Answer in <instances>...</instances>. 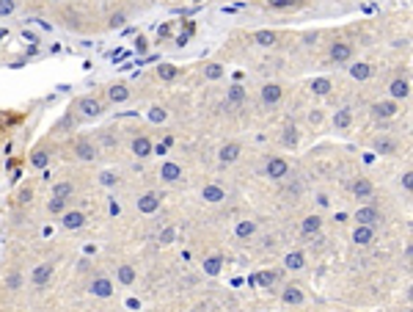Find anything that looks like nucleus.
Instances as JSON below:
<instances>
[{
    "label": "nucleus",
    "mask_w": 413,
    "mask_h": 312,
    "mask_svg": "<svg viewBox=\"0 0 413 312\" xmlns=\"http://www.w3.org/2000/svg\"><path fill=\"white\" fill-rule=\"evenodd\" d=\"M267 177L270 180H284V177L289 174V163L284 160V157H273V160H267Z\"/></svg>",
    "instance_id": "1"
},
{
    "label": "nucleus",
    "mask_w": 413,
    "mask_h": 312,
    "mask_svg": "<svg viewBox=\"0 0 413 312\" xmlns=\"http://www.w3.org/2000/svg\"><path fill=\"white\" fill-rule=\"evenodd\" d=\"M53 279V265L50 263H41V265H36L33 268V274H30V282L36 285V288H44V285Z\"/></svg>",
    "instance_id": "2"
},
{
    "label": "nucleus",
    "mask_w": 413,
    "mask_h": 312,
    "mask_svg": "<svg viewBox=\"0 0 413 312\" xmlns=\"http://www.w3.org/2000/svg\"><path fill=\"white\" fill-rule=\"evenodd\" d=\"M138 210L146 213V216L157 213L160 210V196H157V193H143V196L138 199Z\"/></svg>",
    "instance_id": "3"
},
{
    "label": "nucleus",
    "mask_w": 413,
    "mask_h": 312,
    "mask_svg": "<svg viewBox=\"0 0 413 312\" xmlns=\"http://www.w3.org/2000/svg\"><path fill=\"white\" fill-rule=\"evenodd\" d=\"M91 293H94L97 299H110L113 296V282L110 279H105V276H100V279L91 282Z\"/></svg>",
    "instance_id": "4"
},
{
    "label": "nucleus",
    "mask_w": 413,
    "mask_h": 312,
    "mask_svg": "<svg viewBox=\"0 0 413 312\" xmlns=\"http://www.w3.org/2000/svg\"><path fill=\"white\" fill-rule=\"evenodd\" d=\"M77 108L83 111V116H100L102 114V102L94 100V97H83V100L77 102Z\"/></svg>",
    "instance_id": "5"
},
{
    "label": "nucleus",
    "mask_w": 413,
    "mask_h": 312,
    "mask_svg": "<svg viewBox=\"0 0 413 312\" xmlns=\"http://www.w3.org/2000/svg\"><path fill=\"white\" fill-rule=\"evenodd\" d=\"M330 58L333 61H350L353 58V44H344V42H336V44H330Z\"/></svg>",
    "instance_id": "6"
},
{
    "label": "nucleus",
    "mask_w": 413,
    "mask_h": 312,
    "mask_svg": "<svg viewBox=\"0 0 413 312\" xmlns=\"http://www.w3.org/2000/svg\"><path fill=\"white\" fill-rule=\"evenodd\" d=\"M372 238H375V229H372L369 224H358V227H355L353 240L358 243V246H369V243H372Z\"/></svg>",
    "instance_id": "7"
},
{
    "label": "nucleus",
    "mask_w": 413,
    "mask_h": 312,
    "mask_svg": "<svg viewBox=\"0 0 413 312\" xmlns=\"http://www.w3.org/2000/svg\"><path fill=\"white\" fill-rule=\"evenodd\" d=\"M281 94H284V89L278 83H267L265 89H262V102H265V105H276V102L281 100Z\"/></svg>",
    "instance_id": "8"
},
{
    "label": "nucleus",
    "mask_w": 413,
    "mask_h": 312,
    "mask_svg": "<svg viewBox=\"0 0 413 312\" xmlns=\"http://www.w3.org/2000/svg\"><path fill=\"white\" fill-rule=\"evenodd\" d=\"M355 221L358 224H378L380 221V213H378V207H361V210H355Z\"/></svg>",
    "instance_id": "9"
},
{
    "label": "nucleus",
    "mask_w": 413,
    "mask_h": 312,
    "mask_svg": "<svg viewBox=\"0 0 413 312\" xmlns=\"http://www.w3.org/2000/svg\"><path fill=\"white\" fill-rule=\"evenodd\" d=\"M160 177H163L165 182L182 180V166H177V163H163V168H160Z\"/></svg>",
    "instance_id": "10"
},
{
    "label": "nucleus",
    "mask_w": 413,
    "mask_h": 312,
    "mask_svg": "<svg viewBox=\"0 0 413 312\" xmlns=\"http://www.w3.org/2000/svg\"><path fill=\"white\" fill-rule=\"evenodd\" d=\"M389 94L394 97V100H405V97L411 94V83H408V80H402V78H397L394 83L389 86Z\"/></svg>",
    "instance_id": "11"
},
{
    "label": "nucleus",
    "mask_w": 413,
    "mask_h": 312,
    "mask_svg": "<svg viewBox=\"0 0 413 312\" xmlns=\"http://www.w3.org/2000/svg\"><path fill=\"white\" fill-rule=\"evenodd\" d=\"M201 199H206V202H223L226 191L220 185H204L201 188Z\"/></svg>",
    "instance_id": "12"
},
{
    "label": "nucleus",
    "mask_w": 413,
    "mask_h": 312,
    "mask_svg": "<svg viewBox=\"0 0 413 312\" xmlns=\"http://www.w3.org/2000/svg\"><path fill=\"white\" fill-rule=\"evenodd\" d=\"M218 157H220V163H234L240 157V144H223Z\"/></svg>",
    "instance_id": "13"
},
{
    "label": "nucleus",
    "mask_w": 413,
    "mask_h": 312,
    "mask_svg": "<svg viewBox=\"0 0 413 312\" xmlns=\"http://www.w3.org/2000/svg\"><path fill=\"white\" fill-rule=\"evenodd\" d=\"M319 227H322V218L319 216H306L303 218V224H301V232L303 235H317Z\"/></svg>",
    "instance_id": "14"
},
{
    "label": "nucleus",
    "mask_w": 413,
    "mask_h": 312,
    "mask_svg": "<svg viewBox=\"0 0 413 312\" xmlns=\"http://www.w3.org/2000/svg\"><path fill=\"white\" fill-rule=\"evenodd\" d=\"M75 155L80 157V160H94L97 150L89 144V141H77V144H75Z\"/></svg>",
    "instance_id": "15"
},
{
    "label": "nucleus",
    "mask_w": 413,
    "mask_h": 312,
    "mask_svg": "<svg viewBox=\"0 0 413 312\" xmlns=\"http://www.w3.org/2000/svg\"><path fill=\"white\" fill-rule=\"evenodd\" d=\"M83 224H86V216H83V213H77V210L64 213V227L66 229H80Z\"/></svg>",
    "instance_id": "16"
},
{
    "label": "nucleus",
    "mask_w": 413,
    "mask_h": 312,
    "mask_svg": "<svg viewBox=\"0 0 413 312\" xmlns=\"http://www.w3.org/2000/svg\"><path fill=\"white\" fill-rule=\"evenodd\" d=\"M281 301L284 304H289V307H298V304H303V293L298 288H287L281 293Z\"/></svg>",
    "instance_id": "17"
},
{
    "label": "nucleus",
    "mask_w": 413,
    "mask_h": 312,
    "mask_svg": "<svg viewBox=\"0 0 413 312\" xmlns=\"http://www.w3.org/2000/svg\"><path fill=\"white\" fill-rule=\"evenodd\" d=\"M132 152H135L138 157H146V155H152V144H149V138H135L132 141Z\"/></svg>",
    "instance_id": "18"
},
{
    "label": "nucleus",
    "mask_w": 413,
    "mask_h": 312,
    "mask_svg": "<svg viewBox=\"0 0 413 312\" xmlns=\"http://www.w3.org/2000/svg\"><path fill=\"white\" fill-rule=\"evenodd\" d=\"M284 265H287L289 271H301L303 265H306V257H303L301 252H292V254H287V260H284Z\"/></svg>",
    "instance_id": "19"
},
{
    "label": "nucleus",
    "mask_w": 413,
    "mask_h": 312,
    "mask_svg": "<svg viewBox=\"0 0 413 312\" xmlns=\"http://www.w3.org/2000/svg\"><path fill=\"white\" fill-rule=\"evenodd\" d=\"M375 114H378L380 119H391V116L397 114V102H378V105H375Z\"/></svg>",
    "instance_id": "20"
},
{
    "label": "nucleus",
    "mask_w": 413,
    "mask_h": 312,
    "mask_svg": "<svg viewBox=\"0 0 413 312\" xmlns=\"http://www.w3.org/2000/svg\"><path fill=\"white\" fill-rule=\"evenodd\" d=\"M350 122H353V114H350V108H342V111H336V116H333V127H339V130H344V127H350Z\"/></svg>",
    "instance_id": "21"
},
{
    "label": "nucleus",
    "mask_w": 413,
    "mask_h": 312,
    "mask_svg": "<svg viewBox=\"0 0 413 312\" xmlns=\"http://www.w3.org/2000/svg\"><path fill=\"white\" fill-rule=\"evenodd\" d=\"M107 97H110V102H124V100H130V89L127 86H110Z\"/></svg>",
    "instance_id": "22"
},
{
    "label": "nucleus",
    "mask_w": 413,
    "mask_h": 312,
    "mask_svg": "<svg viewBox=\"0 0 413 312\" xmlns=\"http://www.w3.org/2000/svg\"><path fill=\"white\" fill-rule=\"evenodd\" d=\"M118 282L132 285L135 282V268H132V265H118Z\"/></svg>",
    "instance_id": "23"
},
{
    "label": "nucleus",
    "mask_w": 413,
    "mask_h": 312,
    "mask_svg": "<svg viewBox=\"0 0 413 312\" xmlns=\"http://www.w3.org/2000/svg\"><path fill=\"white\" fill-rule=\"evenodd\" d=\"M72 193H75V185H72V182H55L53 196H58V199H69Z\"/></svg>",
    "instance_id": "24"
},
{
    "label": "nucleus",
    "mask_w": 413,
    "mask_h": 312,
    "mask_svg": "<svg viewBox=\"0 0 413 312\" xmlns=\"http://www.w3.org/2000/svg\"><path fill=\"white\" fill-rule=\"evenodd\" d=\"M254 39H256V44H262V47H270V44H276V33H273V30H256Z\"/></svg>",
    "instance_id": "25"
},
{
    "label": "nucleus",
    "mask_w": 413,
    "mask_h": 312,
    "mask_svg": "<svg viewBox=\"0 0 413 312\" xmlns=\"http://www.w3.org/2000/svg\"><path fill=\"white\" fill-rule=\"evenodd\" d=\"M350 75H353L355 80H366L372 75V66L369 64H355V66H350Z\"/></svg>",
    "instance_id": "26"
},
{
    "label": "nucleus",
    "mask_w": 413,
    "mask_h": 312,
    "mask_svg": "<svg viewBox=\"0 0 413 312\" xmlns=\"http://www.w3.org/2000/svg\"><path fill=\"white\" fill-rule=\"evenodd\" d=\"M254 285H259V288H270L273 282H276V274H270V271H262V274H256L254 279H251Z\"/></svg>",
    "instance_id": "27"
},
{
    "label": "nucleus",
    "mask_w": 413,
    "mask_h": 312,
    "mask_svg": "<svg viewBox=\"0 0 413 312\" xmlns=\"http://www.w3.org/2000/svg\"><path fill=\"white\" fill-rule=\"evenodd\" d=\"M311 91H314L317 97H325V94L330 91V80H328V78H317V80L311 83Z\"/></svg>",
    "instance_id": "28"
},
{
    "label": "nucleus",
    "mask_w": 413,
    "mask_h": 312,
    "mask_svg": "<svg viewBox=\"0 0 413 312\" xmlns=\"http://www.w3.org/2000/svg\"><path fill=\"white\" fill-rule=\"evenodd\" d=\"M220 265H223V260L220 257H209V260H204V271L209 276H218L220 274Z\"/></svg>",
    "instance_id": "29"
},
{
    "label": "nucleus",
    "mask_w": 413,
    "mask_h": 312,
    "mask_svg": "<svg viewBox=\"0 0 413 312\" xmlns=\"http://www.w3.org/2000/svg\"><path fill=\"white\" fill-rule=\"evenodd\" d=\"M157 75H160V80H174L179 75V69L171 64H163V66H157Z\"/></svg>",
    "instance_id": "30"
},
{
    "label": "nucleus",
    "mask_w": 413,
    "mask_h": 312,
    "mask_svg": "<svg viewBox=\"0 0 413 312\" xmlns=\"http://www.w3.org/2000/svg\"><path fill=\"white\" fill-rule=\"evenodd\" d=\"M353 193H355V196H358V199L369 196V193H372V185H369V180H358V182H355V185H353Z\"/></svg>",
    "instance_id": "31"
},
{
    "label": "nucleus",
    "mask_w": 413,
    "mask_h": 312,
    "mask_svg": "<svg viewBox=\"0 0 413 312\" xmlns=\"http://www.w3.org/2000/svg\"><path fill=\"white\" fill-rule=\"evenodd\" d=\"M254 232H256V224L254 221H240V224H237V235H240V238H251Z\"/></svg>",
    "instance_id": "32"
},
{
    "label": "nucleus",
    "mask_w": 413,
    "mask_h": 312,
    "mask_svg": "<svg viewBox=\"0 0 413 312\" xmlns=\"http://www.w3.org/2000/svg\"><path fill=\"white\" fill-rule=\"evenodd\" d=\"M245 100V89H242V86H231L229 89V102L231 105H237V102H242Z\"/></svg>",
    "instance_id": "33"
},
{
    "label": "nucleus",
    "mask_w": 413,
    "mask_h": 312,
    "mask_svg": "<svg viewBox=\"0 0 413 312\" xmlns=\"http://www.w3.org/2000/svg\"><path fill=\"white\" fill-rule=\"evenodd\" d=\"M204 75H206L209 80H218V78H223V66H220V64H209V66L204 69Z\"/></svg>",
    "instance_id": "34"
},
{
    "label": "nucleus",
    "mask_w": 413,
    "mask_h": 312,
    "mask_svg": "<svg viewBox=\"0 0 413 312\" xmlns=\"http://www.w3.org/2000/svg\"><path fill=\"white\" fill-rule=\"evenodd\" d=\"M298 144V130L295 127H287L284 130V147H295Z\"/></svg>",
    "instance_id": "35"
},
{
    "label": "nucleus",
    "mask_w": 413,
    "mask_h": 312,
    "mask_svg": "<svg viewBox=\"0 0 413 312\" xmlns=\"http://www.w3.org/2000/svg\"><path fill=\"white\" fill-rule=\"evenodd\" d=\"M30 163H33L36 168H47V152H33V157H30Z\"/></svg>",
    "instance_id": "36"
},
{
    "label": "nucleus",
    "mask_w": 413,
    "mask_h": 312,
    "mask_svg": "<svg viewBox=\"0 0 413 312\" xmlns=\"http://www.w3.org/2000/svg\"><path fill=\"white\" fill-rule=\"evenodd\" d=\"M174 238H177V229H174V227H168V229H163V232H160V243H163V246H168Z\"/></svg>",
    "instance_id": "37"
},
{
    "label": "nucleus",
    "mask_w": 413,
    "mask_h": 312,
    "mask_svg": "<svg viewBox=\"0 0 413 312\" xmlns=\"http://www.w3.org/2000/svg\"><path fill=\"white\" fill-rule=\"evenodd\" d=\"M64 207H66V199H58V196L50 199V213H64Z\"/></svg>",
    "instance_id": "38"
},
{
    "label": "nucleus",
    "mask_w": 413,
    "mask_h": 312,
    "mask_svg": "<svg viewBox=\"0 0 413 312\" xmlns=\"http://www.w3.org/2000/svg\"><path fill=\"white\" fill-rule=\"evenodd\" d=\"M375 150H378L380 155H391V152H394L397 147L391 144V141H378V144H375Z\"/></svg>",
    "instance_id": "39"
},
{
    "label": "nucleus",
    "mask_w": 413,
    "mask_h": 312,
    "mask_svg": "<svg viewBox=\"0 0 413 312\" xmlns=\"http://www.w3.org/2000/svg\"><path fill=\"white\" fill-rule=\"evenodd\" d=\"M14 11V0H0V17H8Z\"/></svg>",
    "instance_id": "40"
},
{
    "label": "nucleus",
    "mask_w": 413,
    "mask_h": 312,
    "mask_svg": "<svg viewBox=\"0 0 413 312\" xmlns=\"http://www.w3.org/2000/svg\"><path fill=\"white\" fill-rule=\"evenodd\" d=\"M19 285H22V276H19V274H11V276H8V288H11V290H17Z\"/></svg>",
    "instance_id": "41"
},
{
    "label": "nucleus",
    "mask_w": 413,
    "mask_h": 312,
    "mask_svg": "<svg viewBox=\"0 0 413 312\" xmlns=\"http://www.w3.org/2000/svg\"><path fill=\"white\" fill-rule=\"evenodd\" d=\"M402 185H405V191L413 188V171H405V174H402Z\"/></svg>",
    "instance_id": "42"
},
{
    "label": "nucleus",
    "mask_w": 413,
    "mask_h": 312,
    "mask_svg": "<svg viewBox=\"0 0 413 312\" xmlns=\"http://www.w3.org/2000/svg\"><path fill=\"white\" fill-rule=\"evenodd\" d=\"M270 6H276V8H284V6H292V3H298V0H267Z\"/></svg>",
    "instance_id": "43"
},
{
    "label": "nucleus",
    "mask_w": 413,
    "mask_h": 312,
    "mask_svg": "<svg viewBox=\"0 0 413 312\" xmlns=\"http://www.w3.org/2000/svg\"><path fill=\"white\" fill-rule=\"evenodd\" d=\"M102 182H105V185H113V182H116V174H110V171H105V174H102Z\"/></svg>",
    "instance_id": "44"
},
{
    "label": "nucleus",
    "mask_w": 413,
    "mask_h": 312,
    "mask_svg": "<svg viewBox=\"0 0 413 312\" xmlns=\"http://www.w3.org/2000/svg\"><path fill=\"white\" fill-rule=\"evenodd\" d=\"M152 119H154V122H163V119H165V111L154 108V111H152Z\"/></svg>",
    "instance_id": "45"
},
{
    "label": "nucleus",
    "mask_w": 413,
    "mask_h": 312,
    "mask_svg": "<svg viewBox=\"0 0 413 312\" xmlns=\"http://www.w3.org/2000/svg\"><path fill=\"white\" fill-rule=\"evenodd\" d=\"M124 22V14H113V17H110V25H113V28H116V25H121Z\"/></svg>",
    "instance_id": "46"
},
{
    "label": "nucleus",
    "mask_w": 413,
    "mask_h": 312,
    "mask_svg": "<svg viewBox=\"0 0 413 312\" xmlns=\"http://www.w3.org/2000/svg\"><path fill=\"white\" fill-rule=\"evenodd\" d=\"M193 3H201V0H193Z\"/></svg>",
    "instance_id": "47"
}]
</instances>
